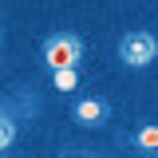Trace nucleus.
I'll return each mask as SVG.
<instances>
[{"instance_id": "nucleus-8", "label": "nucleus", "mask_w": 158, "mask_h": 158, "mask_svg": "<svg viewBox=\"0 0 158 158\" xmlns=\"http://www.w3.org/2000/svg\"><path fill=\"white\" fill-rule=\"evenodd\" d=\"M0 40H4V36H0Z\"/></svg>"}, {"instance_id": "nucleus-3", "label": "nucleus", "mask_w": 158, "mask_h": 158, "mask_svg": "<svg viewBox=\"0 0 158 158\" xmlns=\"http://www.w3.org/2000/svg\"><path fill=\"white\" fill-rule=\"evenodd\" d=\"M71 118H75L79 127H103L107 118H111V103L103 95H79L75 103H71Z\"/></svg>"}, {"instance_id": "nucleus-2", "label": "nucleus", "mask_w": 158, "mask_h": 158, "mask_svg": "<svg viewBox=\"0 0 158 158\" xmlns=\"http://www.w3.org/2000/svg\"><path fill=\"white\" fill-rule=\"evenodd\" d=\"M118 59H123V67H135V71L150 67L158 59V36L154 32H142V28H131L118 40Z\"/></svg>"}, {"instance_id": "nucleus-1", "label": "nucleus", "mask_w": 158, "mask_h": 158, "mask_svg": "<svg viewBox=\"0 0 158 158\" xmlns=\"http://www.w3.org/2000/svg\"><path fill=\"white\" fill-rule=\"evenodd\" d=\"M83 56H87V44H83L79 32H52L44 40V48H40V63L48 71H56V67H79Z\"/></svg>"}, {"instance_id": "nucleus-4", "label": "nucleus", "mask_w": 158, "mask_h": 158, "mask_svg": "<svg viewBox=\"0 0 158 158\" xmlns=\"http://www.w3.org/2000/svg\"><path fill=\"white\" fill-rule=\"evenodd\" d=\"M131 146H135L142 158H158V123H154V118H150V123H142V127L135 131Z\"/></svg>"}, {"instance_id": "nucleus-5", "label": "nucleus", "mask_w": 158, "mask_h": 158, "mask_svg": "<svg viewBox=\"0 0 158 158\" xmlns=\"http://www.w3.org/2000/svg\"><path fill=\"white\" fill-rule=\"evenodd\" d=\"M52 83H56V91H75L79 87V67H56Z\"/></svg>"}, {"instance_id": "nucleus-7", "label": "nucleus", "mask_w": 158, "mask_h": 158, "mask_svg": "<svg viewBox=\"0 0 158 158\" xmlns=\"http://www.w3.org/2000/svg\"><path fill=\"white\" fill-rule=\"evenodd\" d=\"M56 158H103L99 150H87V146H67V150H59Z\"/></svg>"}, {"instance_id": "nucleus-6", "label": "nucleus", "mask_w": 158, "mask_h": 158, "mask_svg": "<svg viewBox=\"0 0 158 158\" xmlns=\"http://www.w3.org/2000/svg\"><path fill=\"white\" fill-rule=\"evenodd\" d=\"M12 142H16V123H12V118L0 111V154H4V150H8Z\"/></svg>"}]
</instances>
